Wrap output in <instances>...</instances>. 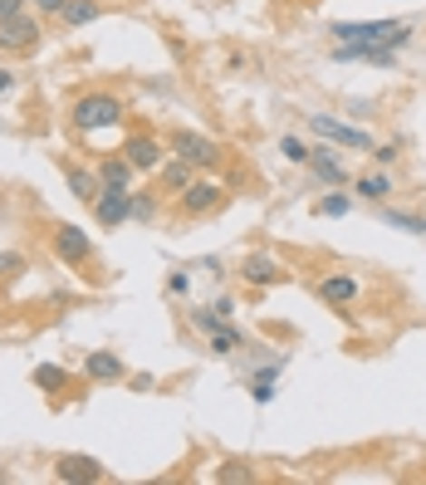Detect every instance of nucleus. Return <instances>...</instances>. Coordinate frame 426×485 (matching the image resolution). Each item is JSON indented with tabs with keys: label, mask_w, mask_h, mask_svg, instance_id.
<instances>
[{
	"label": "nucleus",
	"mask_w": 426,
	"mask_h": 485,
	"mask_svg": "<svg viewBox=\"0 0 426 485\" xmlns=\"http://www.w3.org/2000/svg\"><path fill=\"white\" fill-rule=\"evenodd\" d=\"M128 118V103L118 99V93H79L74 103H69V128L79 132V138H89V132H103V128H118Z\"/></svg>",
	"instance_id": "f257e3e1"
},
{
	"label": "nucleus",
	"mask_w": 426,
	"mask_h": 485,
	"mask_svg": "<svg viewBox=\"0 0 426 485\" xmlns=\"http://www.w3.org/2000/svg\"><path fill=\"white\" fill-rule=\"evenodd\" d=\"M50 250H54V260L59 265H69V270H83V265L93 260V240H89V230H79V226H54L50 230Z\"/></svg>",
	"instance_id": "f03ea898"
},
{
	"label": "nucleus",
	"mask_w": 426,
	"mask_h": 485,
	"mask_svg": "<svg viewBox=\"0 0 426 485\" xmlns=\"http://www.w3.org/2000/svg\"><path fill=\"white\" fill-rule=\"evenodd\" d=\"M40 15H30V10H20V15L0 20V50L5 54H34L40 50Z\"/></svg>",
	"instance_id": "7ed1b4c3"
},
{
	"label": "nucleus",
	"mask_w": 426,
	"mask_h": 485,
	"mask_svg": "<svg viewBox=\"0 0 426 485\" xmlns=\"http://www.w3.org/2000/svg\"><path fill=\"white\" fill-rule=\"evenodd\" d=\"M118 152H123L128 162L138 167V172H148V177H157V167H162L167 157H172V148H167V142L157 138V132H128Z\"/></svg>",
	"instance_id": "20e7f679"
},
{
	"label": "nucleus",
	"mask_w": 426,
	"mask_h": 485,
	"mask_svg": "<svg viewBox=\"0 0 426 485\" xmlns=\"http://www.w3.org/2000/svg\"><path fill=\"white\" fill-rule=\"evenodd\" d=\"M167 148H172V157H187L197 172H211V167H221V142H211V138H201V132H172L167 138Z\"/></svg>",
	"instance_id": "39448f33"
},
{
	"label": "nucleus",
	"mask_w": 426,
	"mask_h": 485,
	"mask_svg": "<svg viewBox=\"0 0 426 485\" xmlns=\"http://www.w3.org/2000/svg\"><path fill=\"white\" fill-rule=\"evenodd\" d=\"M309 132H319L324 142H334V148H353V152H373V138L363 128H348L338 123V118L328 113H309Z\"/></svg>",
	"instance_id": "423d86ee"
},
{
	"label": "nucleus",
	"mask_w": 426,
	"mask_h": 485,
	"mask_svg": "<svg viewBox=\"0 0 426 485\" xmlns=\"http://www.w3.org/2000/svg\"><path fill=\"white\" fill-rule=\"evenodd\" d=\"M230 191L221 187V181H191L187 191H177V211L181 216H211V211H221Z\"/></svg>",
	"instance_id": "0eeeda50"
},
{
	"label": "nucleus",
	"mask_w": 426,
	"mask_h": 485,
	"mask_svg": "<svg viewBox=\"0 0 426 485\" xmlns=\"http://www.w3.org/2000/svg\"><path fill=\"white\" fill-rule=\"evenodd\" d=\"M309 167L314 177L324 181V187H348V167H344V157H338L334 142H324V148H309Z\"/></svg>",
	"instance_id": "6e6552de"
},
{
	"label": "nucleus",
	"mask_w": 426,
	"mask_h": 485,
	"mask_svg": "<svg viewBox=\"0 0 426 485\" xmlns=\"http://www.w3.org/2000/svg\"><path fill=\"white\" fill-rule=\"evenodd\" d=\"M240 280H246L250 289L279 285V280H285V265H279V256H270V250H255V256L240 260Z\"/></svg>",
	"instance_id": "1a4fd4ad"
},
{
	"label": "nucleus",
	"mask_w": 426,
	"mask_h": 485,
	"mask_svg": "<svg viewBox=\"0 0 426 485\" xmlns=\"http://www.w3.org/2000/svg\"><path fill=\"white\" fill-rule=\"evenodd\" d=\"M93 221L103 230H118L123 221H132V191H99L93 201Z\"/></svg>",
	"instance_id": "9d476101"
},
{
	"label": "nucleus",
	"mask_w": 426,
	"mask_h": 485,
	"mask_svg": "<svg viewBox=\"0 0 426 485\" xmlns=\"http://www.w3.org/2000/svg\"><path fill=\"white\" fill-rule=\"evenodd\" d=\"M83 378L89 383H123L128 378V363L113 354V348H93L89 358H83Z\"/></svg>",
	"instance_id": "9b49d317"
},
{
	"label": "nucleus",
	"mask_w": 426,
	"mask_h": 485,
	"mask_svg": "<svg viewBox=\"0 0 426 485\" xmlns=\"http://www.w3.org/2000/svg\"><path fill=\"white\" fill-rule=\"evenodd\" d=\"M358 295H363V285L353 280V275H324V280H319V299H324L328 309L358 305Z\"/></svg>",
	"instance_id": "f8f14e48"
},
{
	"label": "nucleus",
	"mask_w": 426,
	"mask_h": 485,
	"mask_svg": "<svg viewBox=\"0 0 426 485\" xmlns=\"http://www.w3.org/2000/svg\"><path fill=\"white\" fill-rule=\"evenodd\" d=\"M353 191H358L363 201L382 206V201L397 191V181H392V172H387V167H373V172H358V177H353Z\"/></svg>",
	"instance_id": "ddd939ff"
},
{
	"label": "nucleus",
	"mask_w": 426,
	"mask_h": 485,
	"mask_svg": "<svg viewBox=\"0 0 426 485\" xmlns=\"http://www.w3.org/2000/svg\"><path fill=\"white\" fill-rule=\"evenodd\" d=\"M93 172H99L103 191H132V177H138V167H132L123 152H113V157H103V162L93 167Z\"/></svg>",
	"instance_id": "4468645a"
},
{
	"label": "nucleus",
	"mask_w": 426,
	"mask_h": 485,
	"mask_svg": "<svg viewBox=\"0 0 426 485\" xmlns=\"http://www.w3.org/2000/svg\"><path fill=\"white\" fill-rule=\"evenodd\" d=\"M54 476H59V480H103L108 470H103L93 456H74V451H69V456L54 461Z\"/></svg>",
	"instance_id": "2eb2a0df"
},
{
	"label": "nucleus",
	"mask_w": 426,
	"mask_h": 485,
	"mask_svg": "<svg viewBox=\"0 0 426 485\" xmlns=\"http://www.w3.org/2000/svg\"><path fill=\"white\" fill-rule=\"evenodd\" d=\"M157 181H162V191H172V197H177V191H187L191 181H197V167H191L187 157H167V162L157 167Z\"/></svg>",
	"instance_id": "dca6fc26"
},
{
	"label": "nucleus",
	"mask_w": 426,
	"mask_h": 485,
	"mask_svg": "<svg viewBox=\"0 0 426 485\" xmlns=\"http://www.w3.org/2000/svg\"><path fill=\"white\" fill-rule=\"evenodd\" d=\"M64 181H69V191H74L79 201H99V191H103V181L99 172H89V167H74V162H64Z\"/></svg>",
	"instance_id": "f3484780"
},
{
	"label": "nucleus",
	"mask_w": 426,
	"mask_h": 485,
	"mask_svg": "<svg viewBox=\"0 0 426 485\" xmlns=\"http://www.w3.org/2000/svg\"><path fill=\"white\" fill-rule=\"evenodd\" d=\"M34 387H40V393L59 407V403H64V387H69V373L59 368V363H40V368H34Z\"/></svg>",
	"instance_id": "a211bd4d"
},
{
	"label": "nucleus",
	"mask_w": 426,
	"mask_h": 485,
	"mask_svg": "<svg viewBox=\"0 0 426 485\" xmlns=\"http://www.w3.org/2000/svg\"><path fill=\"white\" fill-rule=\"evenodd\" d=\"M103 0H69V5H64V15H59V20H64V25L69 30H79V25H93V20H99L103 15Z\"/></svg>",
	"instance_id": "6ab92c4d"
},
{
	"label": "nucleus",
	"mask_w": 426,
	"mask_h": 485,
	"mask_svg": "<svg viewBox=\"0 0 426 485\" xmlns=\"http://www.w3.org/2000/svg\"><path fill=\"white\" fill-rule=\"evenodd\" d=\"M382 211V221L387 226H397V230H407V236H426V216H417V211H397V206H377Z\"/></svg>",
	"instance_id": "aec40b11"
},
{
	"label": "nucleus",
	"mask_w": 426,
	"mask_h": 485,
	"mask_svg": "<svg viewBox=\"0 0 426 485\" xmlns=\"http://www.w3.org/2000/svg\"><path fill=\"white\" fill-rule=\"evenodd\" d=\"M348 211H353V197H348V191H328V197L314 201V216H328V221H334V216H348Z\"/></svg>",
	"instance_id": "412c9836"
},
{
	"label": "nucleus",
	"mask_w": 426,
	"mask_h": 485,
	"mask_svg": "<svg viewBox=\"0 0 426 485\" xmlns=\"http://www.w3.org/2000/svg\"><path fill=\"white\" fill-rule=\"evenodd\" d=\"M30 270V260L20 256V250H0V285H10V280H20V275Z\"/></svg>",
	"instance_id": "4be33fe9"
},
{
	"label": "nucleus",
	"mask_w": 426,
	"mask_h": 485,
	"mask_svg": "<svg viewBox=\"0 0 426 485\" xmlns=\"http://www.w3.org/2000/svg\"><path fill=\"white\" fill-rule=\"evenodd\" d=\"M236 348H246V334H240V329H230V324H226L221 334H211V354L230 358V354H236Z\"/></svg>",
	"instance_id": "5701e85b"
},
{
	"label": "nucleus",
	"mask_w": 426,
	"mask_h": 485,
	"mask_svg": "<svg viewBox=\"0 0 426 485\" xmlns=\"http://www.w3.org/2000/svg\"><path fill=\"white\" fill-rule=\"evenodd\" d=\"M157 211H162V206H157V197L152 191H132V221H157Z\"/></svg>",
	"instance_id": "b1692460"
},
{
	"label": "nucleus",
	"mask_w": 426,
	"mask_h": 485,
	"mask_svg": "<svg viewBox=\"0 0 426 485\" xmlns=\"http://www.w3.org/2000/svg\"><path fill=\"white\" fill-rule=\"evenodd\" d=\"M275 378H279V368H265V373H255V378H250V397H255V403H270V397H275Z\"/></svg>",
	"instance_id": "393cba45"
},
{
	"label": "nucleus",
	"mask_w": 426,
	"mask_h": 485,
	"mask_svg": "<svg viewBox=\"0 0 426 485\" xmlns=\"http://www.w3.org/2000/svg\"><path fill=\"white\" fill-rule=\"evenodd\" d=\"M279 152H285L295 167H304V162H309V142H304V138H295V132H285V138H279Z\"/></svg>",
	"instance_id": "a878e982"
},
{
	"label": "nucleus",
	"mask_w": 426,
	"mask_h": 485,
	"mask_svg": "<svg viewBox=\"0 0 426 485\" xmlns=\"http://www.w3.org/2000/svg\"><path fill=\"white\" fill-rule=\"evenodd\" d=\"M191 324H197L201 334H221L230 319H221V314H216V309H191Z\"/></svg>",
	"instance_id": "bb28decb"
},
{
	"label": "nucleus",
	"mask_w": 426,
	"mask_h": 485,
	"mask_svg": "<svg viewBox=\"0 0 426 485\" xmlns=\"http://www.w3.org/2000/svg\"><path fill=\"white\" fill-rule=\"evenodd\" d=\"M167 295H191V275L187 270H172V275H167Z\"/></svg>",
	"instance_id": "cd10ccee"
},
{
	"label": "nucleus",
	"mask_w": 426,
	"mask_h": 485,
	"mask_svg": "<svg viewBox=\"0 0 426 485\" xmlns=\"http://www.w3.org/2000/svg\"><path fill=\"white\" fill-rule=\"evenodd\" d=\"M69 0H34V15H64Z\"/></svg>",
	"instance_id": "c85d7f7f"
},
{
	"label": "nucleus",
	"mask_w": 426,
	"mask_h": 485,
	"mask_svg": "<svg viewBox=\"0 0 426 485\" xmlns=\"http://www.w3.org/2000/svg\"><path fill=\"white\" fill-rule=\"evenodd\" d=\"M373 157H377V167H392L397 162V148H392V142H382V148L373 142Z\"/></svg>",
	"instance_id": "c756f323"
},
{
	"label": "nucleus",
	"mask_w": 426,
	"mask_h": 485,
	"mask_svg": "<svg viewBox=\"0 0 426 485\" xmlns=\"http://www.w3.org/2000/svg\"><path fill=\"white\" fill-rule=\"evenodd\" d=\"M30 0H0V20H10V15H20V10H25Z\"/></svg>",
	"instance_id": "7c9ffc66"
},
{
	"label": "nucleus",
	"mask_w": 426,
	"mask_h": 485,
	"mask_svg": "<svg viewBox=\"0 0 426 485\" xmlns=\"http://www.w3.org/2000/svg\"><path fill=\"white\" fill-rule=\"evenodd\" d=\"M216 314H221V319H230V314H236V299H230V295H221V299H216V305H211Z\"/></svg>",
	"instance_id": "2f4dec72"
},
{
	"label": "nucleus",
	"mask_w": 426,
	"mask_h": 485,
	"mask_svg": "<svg viewBox=\"0 0 426 485\" xmlns=\"http://www.w3.org/2000/svg\"><path fill=\"white\" fill-rule=\"evenodd\" d=\"M221 480H250V470L246 466H230V470H221Z\"/></svg>",
	"instance_id": "473e14b6"
},
{
	"label": "nucleus",
	"mask_w": 426,
	"mask_h": 485,
	"mask_svg": "<svg viewBox=\"0 0 426 485\" xmlns=\"http://www.w3.org/2000/svg\"><path fill=\"white\" fill-rule=\"evenodd\" d=\"M10 83H15V79H10V74H5V69H0V93H5V89H10Z\"/></svg>",
	"instance_id": "72a5a7b5"
}]
</instances>
